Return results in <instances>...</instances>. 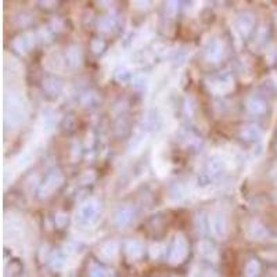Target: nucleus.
<instances>
[{
  "label": "nucleus",
  "instance_id": "nucleus-1",
  "mask_svg": "<svg viewBox=\"0 0 277 277\" xmlns=\"http://www.w3.org/2000/svg\"><path fill=\"white\" fill-rule=\"evenodd\" d=\"M28 116V101L23 93L11 92L4 101V122L7 126L16 128L24 122Z\"/></svg>",
  "mask_w": 277,
  "mask_h": 277
},
{
  "label": "nucleus",
  "instance_id": "nucleus-2",
  "mask_svg": "<svg viewBox=\"0 0 277 277\" xmlns=\"http://www.w3.org/2000/svg\"><path fill=\"white\" fill-rule=\"evenodd\" d=\"M98 213H100V203L96 198H89L78 208L75 213V222L81 228H90L92 225L96 223Z\"/></svg>",
  "mask_w": 277,
  "mask_h": 277
},
{
  "label": "nucleus",
  "instance_id": "nucleus-3",
  "mask_svg": "<svg viewBox=\"0 0 277 277\" xmlns=\"http://www.w3.org/2000/svg\"><path fill=\"white\" fill-rule=\"evenodd\" d=\"M207 85L212 93L219 94V96L228 94L234 89V81L229 73H220L216 76H212L211 79L207 81Z\"/></svg>",
  "mask_w": 277,
  "mask_h": 277
},
{
  "label": "nucleus",
  "instance_id": "nucleus-4",
  "mask_svg": "<svg viewBox=\"0 0 277 277\" xmlns=\"http://www.w3.org/2000/svg\"><path fill=\"white\" fill-rule=\"evenodd\" d=\"M209 226L213 236L218 240H225L229 234V222L228 216L223 211H215L209 218Z\"/></svg>",
  "mask_w": 277,
  "mask_h": 277
},
{
  "label": "nucleus",
  "instance_id": "nucleus-5",
  "mask_svg": "<svg viewBox=\"0 0 277 277\" xmlns=\"http://www.w3.org/2000/svg\"><path fill=\"white\" fill-rule=\"evenodd\" d=\"M187 241H186V237L183 236L182 233H178L175 236V241L171 248V253H169V263L171 265H179L182 262L186 259L187 256Z\"/></svg>",
  "mask_w": 277,
  "mask_h": 277
},
{
  "label": "nucleus",
  "instance_id": "nucleus-6",
  "mask_svg": "<svg viewBox=\"0 0 277 277\" xmlns=\"http://www.w3.org/2000/svg\"><path fill=\"white\" fill-rule=\"evenodd\" d=\"M4 234L7 240L17 241L21 240L24 236V226L20 218H17L16 215H10L4 220Z\"/></svg>",
  "mask_w": 277,
  "mask_h": 277
},
{
  "label": "nucleus",
  "instance_id": "nucleus-7",
  "mask_svg": "<svg viewBox=\"0 0 277 277\" xmlns=\"http://www.w3.org/2000/svg\"><path fill=\"white\" fill-rule=\"evenodd\" d=\"M63 182H64V178L58 171L51 172L50 175H47V178L45 179V182L42 183L41 188H39L41 198H46V197L51 196L63 185Z\"/></svg>",
  "mask_w": 277,
  "mask_h": 277
},
{
  "label": "nucleus",
  "instance_id": "nucleus-8",
  "mask_svg": "<svg viewBox=\"0 0 277 277\" xmlns=\"http://www.w3.org/2000/svg\"><path fill=\"white\" fill-rule=\"evenodd\" d=\"M230 168V158L228 155L215 153L208 161V172L211 176H220Z\"/></svg>",
  "mask_w": 277,
  "mask_h": 277
},
{
  "label": "nucleus",
  "instance_id": "nucleus-9",
  "mask_svg": "<svg viewBox=\"0 0 277 277\" xmlns=\"http://www.w3.org/2000/svg\"><path fill=\"white\" fill-rule=\"evenodd\" d=\"M56 122H57V118L53 111H49V110L43 111L36 122V135H39L41 138L46 136L54 128Z\"/></svg>",
  "mask_w": 277,
  "mask_h": 277
},
{
  "label": "nucleus",
  "instance_id": "nucleus-10",
  "mask_svg": "<svg viewBox=\"0 0 277 277\" xmlns=\"http://www.w3.org/2000/svg\"><path fill=\"white\" fill-rule=\"evenodd\" d=\"M153 162H154V169L157 175L160 178H165L168 176V173L171 171V163L168 162V160L163 157L162 144L154 148V155H153Z\"/></svg>",
  "mask_w": 277,
  "mask_h": 277
},
{
  "label": "nucleus",
  "instance_id": "nucleus-11",
  "mask_svg": "<svg viewBox=\"0 0 277 277\" xmlns=\"http://www.w3.org/2000/svg\"><path fill=\"white\" fill-rule=\"evenodd\" d=\"M31 162H32V154L29 151H24V153L18 154L11 161V169H6V176H7L8 173H11L13 178H14V175H17L18 172L24 171L25 168Z\"/></svg>",
  "mask_w": 277,
  "mask_h": 277
},
{
  "label": "nucleus",
  "instance_id": "nucleus-12",
  "mask_svg": "<svg viewBox=\"0 0 277 277\" xmlns=\"http://www.w3.org/2000/svg\"><path fill=\"white\" fill-rule=\"evenodd\" d=\"M119 254V245L115 240H108L98 248V255L104 261H114Z\"/></svg>",
  "mask_w": 277,
  "mask_h": 277
},
{
  "label": "nucleus",
  "instance_id": "nucleus-13",
  "mask_svg": "<svg viewBox=\"0 0 277 277\" xmlns=\"http://www.w3.org/2000/svg\"><path fill=\"white\" fill-rule=\"evenodd\" d=\"M268 234H269L268 229L265 228L258 220H253L247 228V236L250 237L251 240H254V241H262V240H265L268 237Z\"/></svg>",
  "mask_w": 277,
  "mask_h": 277
},
{
  "label": "nucleus",
  "instance_id": "nucleus-14",
  "mask_svg": "<svg viewBox=\"0 0 277 277\" xmlns=\"http://www.w3.org/2000/svg\"><path fill=\"white\" fill-rule=\"evenodd\" d=\"M132 219H133V209L131 207L125 205V207H121L118 211L115 212L114 225L118 226V228H125V226H128L131 223Z\"/></svg>",
  "mask_w": 277,
  "mask_h": 277
},
{
  "label": "nucleus",
  "instance_id": "nucleus-15",
  "mask_svg": "<svg viewBox=\"0 0 277 277\" xmlns=\"http://www.w3.org/2000/svg\"><path fill=\"white\" fill-rule=\"evenodd\" d=\"M33 43H35V38H33L32 33H24V35H21V36H18V38L14 39L13 46H14V49L18 53L26 54L33 46Z\"/></svg>",
  "mask_w": 277,
  "mask_h": 277
},
{
  "label": "nucleus",
  "instance_id": "nucleus-16",
  "mask_svg": "<svg viewBox=\"0 0 277 277\" xmlns=\"http://www.w3.org/2000/svg\"><path fill=\"white\" fill-rule=\"evenodd\" d=\"M254 28V17L250 13H244L237 18L236 21V29L241 33V36H248L253 32Z\"/></svg>",
  "mask_w": 277,
  "mask_h": 277
},
{
  "label": "nucleus",
  "instance_id": "nucleus-17",
  "mask_svg": "<svg viewBox=\"0 0 277 277\" xmlns=\"http://www.w3.org/2000/svg\"><path fill=\"white\" fill-rule=\"evenodd\" d=\"M125 253L131 261H138L143 256L144 253V245L140 240H129L125 245Z\"/></svg>",
  "mask_w": 277,
  "mask_h": 277
},
{
  "label": "nucleus",
  "instance_id": "nucleus-18",
  "mask_svg": "<svg viewBox=\"0 0 277 277\" xmlns=\"http://www.w3.org/2000/svg\"><path fill=\"white\" fill-rule=\"evenodd\" d=\"M223 56V45L222 42L215 39L209 43V46L205 50V58L209 63H218Z\"/></svg>",
  "mask_w": 277,
  "mask_h": 277
},
{
  "label": "nucleus",
  "instance_id": "nucleus-19",
  "mask_svg": "<svg viewBox=\"0 0 277 277\" xmlns=\"http://www.w3.org/2000/svg\"><path fill=\"white\" fill-rule=\"evenodd\" d=\"M198 254L209 261H218V250L215 248V245L211 244L209 241H200L198 243Z\"/></svg>",
  "mask_w": 277,
  "mask_h": 277
},
{
  "label": "nucleus",
  "instance_id": "nucleus-20",
  "mask_svg": "<svg viewBox=\"0 0 277 277\" xmlns=\"http://www.w3.org/2000/svg\"><path fill=\"white\" fill-rule=\"evenodd\" d=\"M247 110L254 115L263 114L266 111V103L259 96H250L247 100Z\"/></svg>",
  "mask_w": 277,
  "mask_h": 277
},
{
  "label": "nucleus",
  "instance_id": "nucleus-21",
  "mask_svg": "<svg viewBox=\"0 0 277 277\" xmlns=\"http://www.w3.org/2000/svg\"><path fill=\"white\" fill-rule=\"evenodd\" d=\"M146 143H147V135L146 133L138 132V133H136V135L132 138L131 141H129V146H128L129 153H131V154H138V153L143 150V147L146 146Z\"/></svg>",
  "mask_w": 277,
  "mask_h": 277
},
{
  "label": "nucleus",
  "instance_id": "nucleus-22",
  "mask_svg": "<svg viewBox=\"0 0 277 277\" xmlns=\"http://www.w3.org/2000/svg\"><path fill=\"white\" fill-rule=\"evenodd\" d=\"M241 138L247 140V141H256L262 138V131L258 125H247L244 126L241 132H240Z\"/></svg>",
  "mask_w": 277,
  "mask_h": 277
},
{
  "label": "nucleus",
  "instance_id": "nucleus-23",
  "mask_svg": "<svg viewBox=\"0 0 277 277\" xmlns=\"http://www.w3.org/2000/svg\"><path fill=\"white\" fill-rule=\"evenodd\" d=\"M83 60V54L82 50L78 46H71L67 50V61L71 67H79Z\"/></svg>",
  "mask_w": 277,
  "mask_h": 277
},
{
  "label": "nucleus",
  "instance_id": "nucleus-24",
  "mask_svg": "<svg viewBox=\"0 0 277 277\" xmlns=\"http://www.w3.org/2000/svg\"><path fill=\"white\" fill-rule=\"evenodd\" d=\"M89 277H114V273L113 270L107 269L101 265H97V263H92L89 268V273H88Z\"/></svg>",
  "mask_w": 277,
  "mask_h": 277
},
{
  "label": "nucleus",
  "instance_id": "nucleus-25",
  "mask_svg": "<svg viewBox=\"0 0 277 277\" xmlns=\"http://www.w3.org/2000/svg\"><path fill=\"white\" fill-rule=\"evenodd\" d=\"M63 64V60L60 57V54L58 53H51L49 54L46 60H45V66L47 69H51V71H54V69H58Z\"/></svg>",
  "mask_w": 277,
  "mask_h": 277
},
{
  "label": "nucleus",
  "instance_id": "nucleus-26",
  "mask_svg": "<svg viewBox=\"0 0 277 277\" xmlns=\"http://www.w3.org/2000/svg\"><path fill=\"white\" fill-rule=\"evenodd\" d=\"M259 272H261V265H259V262L255 261V259H251L245 265V277H256L259 275Z\"/></svg>",
  "mask_w": 277,
  "mask_h": 277
},
{
  "label": "nucleus",
  "instance_id": "nucleus-27",
  "mask_svg": "<svg viewBox=\"0 0 277 277\" xmlns=\"http://www.w3.org/2000/svg\"><path fill=\"white\" fill-rule=\"evenodd\" d=\"M43 88L47 90L49 93L54 94V93H58L61 90V83L57 79H54V78H47V79L43 81Z\"/></svg>",
  "mask_w": 277,
  "mask_h": 277
},
{
  "label": "nucleus",
  "instance_id": "nucleus-28",
  "mask_svg": "<svg viewBox=\"0 0 277 277\" xmlns=\"http://www.w3.org/2000/svg\"><path fill=\"white\" fill-rule=\"evenodd\" d=\"M50 261V265H51V268L53 269H63L64 268V265H66V259L63 258V255L60 253H53L50 255L49 258Z\"/></svg>",
  "mask_w": 277,
  "mask_h": 277
},
{
  "label": "nucleus",
  "instance_id": "nucleus-29",
  "mask_svg": "<svg viewBox=\"0 0 277 277\" xmlns=\"http://www.w3.org/2000/svg\"><path fill=\"white\" fill-rule=\"evenodd\" d=\"M115 21L111 17H103L100 21H98V29L103 31V32H111L114 29Z\"/></svg>",
  "mask_w": 277,
  "mask_h": 277
},
{
  "label": "nucleus",
  "instance_id": "nucleus-30",
  "mask_svg": "<svg viewBox=\"0 0 277 277\" xmlns=\"http://www.w3.org/2000/svg\"><path fill=\"white\" fill-rule=\"evenodd\" d=\"M163 254V244L161 243H154L150 245V256L153 259H158Z\"/></svg>",
  "mask_w": 277,
  "mask_h": 277
},
{
  "label": "nucleus",
  "instance_id": "nucleus-31",
  "mask_svg": "<svg viewBox=\"0 0 277 277\" xmlns=\"http://www.w3.org/2000/svg\"><path fill=\"white\" fill-rule=\"evenodd\" d=\"M146 83H147L146 75L138 73V75H135V76L132 78V85H133L135 89H143V88L146 86Z\"/></svg>",
  "mask_w": 277,
  "mask_h": 277
},
{
  "label": "nucleus",
  "instance_id": "nucleus-32",
  "mask_svg": "<svg viewBox=\"0 0 277 277\" xmlns=\"http://www.w3.org/2000/svg\"><path fill=\"white\" fill-rule=\"evenodd\" d=\"M193 277H218V275L209 268H201L193 273Z\"/></svg>",
  "mask_w": 277,
  "mask_h": 277
},
{
  "label": "nucleus",
  "instance_id": "nucleus-33",
  "mask_svg": "<svg viewBox=\"0 0 277 277\" xmlns=\"http://www.w3.org/2000/svg\"><path fill=\"white\" fill-rule=\"evenodd\" d=\"M90 47L93 50V53H96V54H100L104 47H106V43L101 41V39H93L92 41V45H90Z\"/></svg>",
  "mask_w": 277,
  "mask_h": 277
},
{
  "label": "nucleus",
  "instance_id": "nucleus-34",
  "mask_svg": "<svg viewBox=\"0 0 277 277\" xmlns=\"http://www.w3.org/2000/svg\"><path fill=\"white\" fill-rule=\"evenodd\" d=\"M131 79V72L126 69V68H122V69H119L118 72H116V81L121 82V83H125V82H128Z\"/></svg>",
  "mask_w": 277,
  "mask_h": 277
},
{
  "label": "nucleus",
  "instance_id": "nucleus-35",
  "mask_svg": "<svg viewBox=\"0 0 277 277\" xmlns=\"http://www.w3.org/2000/svg\"><path fill=\"white\" fill-rule=\"evenodd\" d=\"M54 220H56V225H57L58 228H64L67 225L68 216H67V213H64V212H57Z\"/></svg>",
  "mask_w": 277,
  "mask_h": 277
},
{
  "label": "nucleus",
  "instance_id": "nucleus-36",
  "mask_svg": "<svg viewBox=\"0 0 277 277\" xmlns=\"http://www.w3.org/2000/svg\"><path fill=\"white\" fill-rule=\"evenodd\" d=\"M93 179H94V173L92 171H88L83 173V176L81 178V182L82 183H89V182H92Z\"/></svg>",
  "mask_w": 277,
  "mask_h": 277
},
{
  "label": "nucleus",
  "instance_id": "nucleus-37",
  "mask_svg": "<svg viewBox=\"0 0 277 277\" xmlns=\"http://www.w3.org/2000/svg\"><path fill=\"white\" fill-rule=\"evenodd\" d=\"M176 10H178V3L176 1H168L166 3V11H169L171 14H175Z\"/></svg>",
  "mask_w": 277,
  "mask_h": 277
},
{
  "label": "nucleus",
  "instance_id": "nucleus-38",
  "mask_svg": "<svg viewBox=\"0 0 277 277\" xmlns=\"http://www.w3.org/2000/svg\"><path fill=\"white\" fill-rule=\"evenodd\" d=\"M276 56H277V50L275 49V47H272V49L268 51V63H269V64H272Z\"/></svg>",
  "mask_w": 277,
  "mask_h": 277
},
{
  "label": "nucleus",
  "instance_id": "nucleus-39",
  "mask_svg": "<svg viewBox=\"0 0 277 277\" xmlns=\"http://www.w3.org/2000/svg\"><path fill=\"white\" fill-rule=\"evenodd\" d=\"M75 250H76V247L71 243H68V244L64 245V253L68 254V255H71V254L75 253Z\"/></svg>",
  "mask_w": 277,
  "mask_h": 277
},
{
  "label": "nucleus",
  "instance_id": "nucleus-40",
  "mask_svg": "<svg viewBox=\"0 0 277 277\" xmlns=\"http://www.w3.org/2000/svg\"><path fill=\"white\" fill-rule=\"evenodd\" d=\"M132 4H133L135 7H138V8H147V7H148V4H150V3H148V1H138V0H136V1H133Z\"/></svg>",
  "mask_w": 277,
  "mask_h": 277
}]
</instances>
